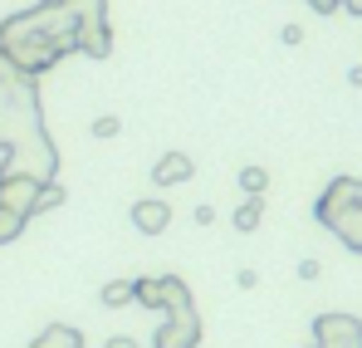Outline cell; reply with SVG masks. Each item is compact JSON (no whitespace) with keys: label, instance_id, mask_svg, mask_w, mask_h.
I'll use <instances>...</instances> for the list:
<instances>
[{"label":"cell","instance_id":"9","mask_svg":"<svg viewBox=\"0 0 362 348\" xmlns=\"http://www.w3.org/2000/svg\"><path fill=\"white\" fill-rule=\"evenodd\" d=\"M259 216H264V201H259V196H245L240 206H235V216H230V221H235V231H255V226H259Z\"/></svg>","mask_w":362,"mask_h":348},{"label":"cell","instance_id":"5","mask_svg":"<svg viewBox=\"0 0 362 348\" xmlns=\"http://www.w3.org/2000/svg\"><path fill=\"white\" fill-rule=\"evenodd\" d=\"M201 344V314L196 304L177 309V314H162V329L152 334V348H196Z\"/></svg>","mask_w":362,"mask_h":348},{"label":"cell","instance_id":"16","mask_svg":"<svg viewBox=\"0 0 362 348\" xmlns=\"http://www.w3.org/2000/svg\"><path fill=\"white\" fill-rule=\"evenodd\" d=\"M308 5H313V10H318V15H333V10H338V5H343V0H308Z\"/></svg>","mask_w":362,"mask_h":348},{"label":"cell","instance_id":"2","mask_svg":"<svg viewBox=\"0 0 362 348\" xmlns=\"http://www.w3.org/2000/svg\"><path fill=\"white\" fill-rule=\"evenodd\" d=\"M132 304H147L157 314H177V309H191V290L177 275H142V280H132Z\"/></svg>","mask_w":362,"mask_h":348},{"label":"cell","instance_id":"6","mask_svg":"<svg viewBox=\"0 0 362 348\" xmlns=\"http://www.w3.org/2000/svg\"><path fill=\"white\" fill-rule=\"evenodd\" d=\"M132 226L142 235H162L172 226V206L162 196H142V201H132Z\"/></svg>","mask_w":362,"mask_h":348},{"label":"cell","instance_id":"18","mask_svg":"<svg viewBox=\"0 0 362 348\" xmlns=\"http://www.w3.org/2000/svg\"><path fill=\"white\" fill-rule=\"evenodd\" d=\"M348 84H353V89H362V64H353V69H348Z\"/></svg>","mask_w":362,"mask_h":348},{"label":"cell","instance_id":"3","mask_svg":"<svg viewBox=\"0 0 362 348\" xmlns=\"http://www.w3.org/2000/svg\"><path fill=\"white\" fill-rule=\"evenodd\" d=\"M40 191H45V181L30 172H0V216H15V221H25V216H35V206H40Z\"/></svg>","mask_w":362,"mask_h":348},{"label":"cell","instance_id":"19","mask_svg":"<svg viewBox=\"0 0 362 348\" xmlns=\"http://www.w3.org/2000/svg\"><path fill=\"white\" fill-rule=\"evenodd\" d=\"M343 10H348V15H358V20H362V0H343Z\"/></svg>","mask_w":362,"mask_h":348},{"label":"cell","instance_id":"20","mask_svg":"<svg viewBox=\"0 0 362 348\" xmlns=\"http://www.w3.org/2000/svg\"><path fill=\"white\" fill-rule=\"evenodd\" d=\"M308 348H318V344H308Z\"/></svg>","mask_w":362,"mask_h":348},{"label":"cell","instance_id":"13","mask_svg":"<svg viewBox=\"0 0 362 348\" xmlns=\"http://www.w3.org/2000/svg\"><path fill=\"white\" fill-rule=\"evenodd\" d=\"M318 275H323L318 260H299V280H318Z\"/></svg>","mask_w":362,"mask_h":348},{"label":"cell","instance_id":"12","mask_svg":"<svg viewBox=\"0 0 362 348\" xmlns=\"http://www.w3.org/2000/svg\"><path fill=\"white\" fill-rule=\"evenodd\" d=\"M118 128H122L118 118H113V113H103L98 123H93V137H118Z\"/></svg>","mask_w":362,"mask_h":348},{"label":"cell","instance_id":"15","mask_svg":"<svg viewBox=\"0 0 362 348\" xmlns=\"http://www.w3.org/2000/svg\"><path fill=\"white\" fill-rule=\"evenodd\" d=\"M103 348H137V339H132V334H113Z\"/></svg>","mask_w":362,"mask_h":348},{"label":"cell","instance_id":"8","mask_svg":"<svg viewBox=\"0 0 362 348\" xmlns=\"http://www.w3.org/2000/svg\"><path fill=\"white\" fill-rule=\"evenodd\" d=\"M30 348H83V334L74 324H45V334H35Z\"/></svg>","mask_w":362,"mask_h":348},{"label":"cell","instance_id":"11","mask_svg":"<svg viewBox=\"0 0 362 348\" xmlns=\"http://www.w3.org/2000/svg\"><path fill=\"white\" fill-rule=\"evenodd\" d=\"M264 186H269V172H264V167H240V191L245 196H259Z\"/></svg>","mask_w":362,"mask_h":348},{"label":"cell","instance_id":"17","mask_svg":"<svg viewBox=\"0 0 362 348\" xmlns=\"http://www.w3.org/2000/svg\"><path fill=\"white\" fill-rule=\"evenodd\" d=\"M235 280H240V290H255V285H259V275H255V270H240Z\"/></svg>","mask_w":362,"mask_h":348},{"label":"cell","instance_id":"7","mask_svg":"<svg viewBox=\"0 0 362 348\" xmlns=\"http://www.w3.org/2000/svg\"><path fill=\"white\" fill-rule=\"evenodd\" d=\"M191 172H196V162H191L186 152H167V157L152 167V181H157V186H177V181H186Z\"/></svg>","mask_w":362,"mask_h":348},{"label":"cell","instance_id":"10","mask_svg":"<svg viewBox=\"0 0 362 348\" xmlns=\"http://www.w3.org/2000/svg\"><path fill=\"white\" fill-rule=\"evenodd\" d=\"M98 299H103L108 309H122V304H132V280H108Z\"/></svg>","mask_w":362,"mask_h":348},{"label":"cell","instance_id":"14","mask_svg":"<svg viewBox=\"0 0 362 348\" xmlns=\"http://www.w3.org/2000/svg\"><path fill=\"white\" fill-rule=\"evenodd\" d=\"M279 40H284V45H303V30H299V25H284Z\"/></svg>","mask_w":362,"mask_h":348},{"label":"cell","instance_id":"4","mask_svg":"<svg viewBox=\"0 0 362 348\" xmlns=\"http://www.w3.org/2000/svg\"><path fill=\"white\" fill-rule=\"evenodd\" d=\"M318 348H362V319L358 314H318L313 319Z\"/></svg>","mask_w":362,"mask_h":348},{"label":"cell","instance_id":"1","mask_svg":"<svg viewBox=\"0 0 362 348\" xmlns=\"http://www.w3.org/2000/svg\"><path fill=\"white\" fill-rule=\"evenodd\" d=\"M318 226L338 235L353 255H362V176H333L323 186V196L313 201Z\"/></svg>","mask_w":362,"mask_h":348}]
</instances>
